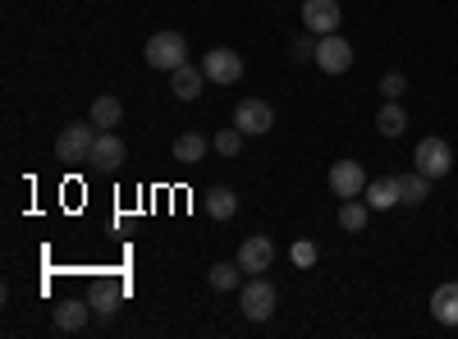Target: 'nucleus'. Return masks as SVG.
Wrapping results in <instances>:
<instances>
[{"label": "nucleus", "mask_w": 458, "mask_h": 339, "mask_svg": "<svg viewBox=\"0 0 458 339\" xmlns=\"http://www.w3.org/2000/svg\"><path fill=\"white\" fill-rule=\"evenodd\" d=\"M431 317L440 326H458V280H449L431 293Z\"/></svg>", "instance_id": "4468645a"}, {"label": "nucleus", "mask_w": 458, "mask_h": 339, "mask_svg": "<svg viewBox=\"0 0 458 339\" xmlns=\"http://www.w3.org/2000/svg\"><path fill=\"white\" fill-rule=\"evenodd\" d=\"M376 88H380V97H386V101H399V97L408 92V79H403V73L394 69V73H386V79H380Z\"/></svg>", "instance_id": "a878e982"}, {"label": "nucleus", "mask_w": 458, "mask_h": 339, "mask_svg": "<svg viewBox=\"0 0 458 339\" xmlns=\"http://www.w3.org/2000/svg\"><path fill=\"white\" fill-rule=\"evenodd\" d=\"M276 303H280V293L271 280H261V275H248L243 293H239V312L248 321H271L276 317Z\"/></svg>", "instance_id": "f257e3e1"}, {"label": "nucleus", "mask_w": 458, "mask_h": 339, "mask_svg": "<svg viewBox=\"0 0 458 339\" xmlns=\"http://www.w3.org/2000/svg\"><path fill=\"white\" fill-rule=\"evenodd\" d=\"M202 73H207L211 83L229 88V83H239V79H243V55H239V51H229V47H216V51L202 55Z\"/></svg>", "instance_id": "423d86ee"}, {"label": "nucleus", "mask_w": 458, "mask_h": 339, "mask_svg": "<svg viewBox=\"0 0 458 339\" xmlns=\"http://www.w3.org/2000/svg\"><path fill=\"white\" fill-rule=\"evenodd\" d=\"M399 183H403V207H422L427 198H431V179L427 174H399Z\"/></svg>", "instance_id": "aec40b11"}, {"label": "nucleus", "mask_w": 458, "mask_h": 339, "mask_svg": "<svg viewBox=\"0 0 458 339\" xmlns=\"http://www.w3.org/2000/svg\"><path fill=\"white\" fill-rule=\"evenodd\" d=\"M344 14H339V0H302V28L312 37H326V32H339Z\"/></svg>", "instance_id": "6e6552de"}, {"label": "nucleus", "mask_w": 458, "mask_h": 339, "mask_svg": "<svg viewBox=\"0 0 458 339\" xmlns=\"http://www.w3.org/2000/svg\"><path fill=\"white\" fill-rule=\"evenodd\" d=\"M367 170H362V161H335L330 165V193L335 198H344V202H349V198H358V193H367Z\"/></svg>", "instance_id": "0eeeda50"}, {"label": "nucleus", "mask_w": 458, "mask_h": 339, "mask_svg": "<svg viewBox=\"0 0 458 339\" xmlns=\"http://www.w3.org/2000/svg\"><path fill=\"white\" fill-rule=\"evenodd\" d=\"M124 157H129L124 138H114L110 129H101V133H97V147H92V157H88V165H92V170H106V174H114V170L124 165Z\"/></svg>", "instance_id": "9d476101"}, {"label": "nucleus", "mask_w": 458, "mask_h": 339, "mask_svg": "<svg viewBox=\"0 0 458 339\" xmlns=\"http://www.w3.org/2000/svg\"><path fill=\"white\" fill-rule=\"evenodd\" d=\"M97 124L92 120H83V124H69L60 138H55V157L60 161H69V165H88V157H92V147H97Z\"/></svg>", "instance_id": "f03ea898"}, {"label": "nucleus", "mask_w": 458, "mask_h": 339, "mask_svg": "<svg viewBox=\"0 0 458 339\" xmlns=\"http://www.w3.org/2000/svg\"><path fill=\"white\" fill-rule=\"evenodd\" d=\"M207 211H211V220H234V211H239V198H234V188H211L207 193Z\"/></svg>", "instance_id": "a211bd4d"}, {"label": "nucleus", "mask_w": 458, "mask_h": 339, "mask_svg": "<svg viewBox=\"0 0 458 339\" xmlns=\"http://www.w3.org/2000/svg\"><path fill=\"white\" fill-rule=\"evenodd\" d=\"M147 64L151 69H161V73H174L179 64H188V42H183V32H157L147 42Z\"/></svg>", "instance_id": "7ed1b4c3"}, {"label": "nucleus", "mask_w": 458, "mask_h": 339, "mask_svg": "<svg viewBox=\"0 0 458 339\" xmlns=\"http://www.w3.org/2000/svg\"><path fill=\"white\" fill-rule=\"evenodd\" d=\"M239 280H243V267H239V261H234V267H229V261H216V267H211V289H216V293L239 289Z\"/></svg>", "instance_id": "4be33fe9"}, {"label": "nucleus", "mask_w": 458, "mask_h": 339, "mask_svg": "<svg viewBox=\"0 0 458 339\" xmlns=\"http://www.w3.org/2000/svg\"><path fill=\"white\" fill-rule=\"evenodd\" d=\"M88 303H92V312H97V317H110L114 308H120V289H114V284H97Z\"/></svg>", "instance_id": "b1692460"}, {"label": "nucleus", "mask_w": 458, "mask_h": 339, "mask_svg": "<svg viewBox=\"0 0 458 339\" xmlns=\"http://www.w3.org/2000/svg\"><path fill=\"white\" fill-rule=\"evenodd\" d=\"M88 317H92V303H79V298H69V303L55 308V330L73 335V330H83V326H88Z\"/></svg>", "instance_id": "2eb2a0df"}, {"label": "nucleus", "mask_w": 458, "mask_h": 339, "mask_svg": "<svg viewBox=\"0 0 458 339\" xmlns=\"http://www.w3.org/2000/svg\"><path fill=\"white\" fill-rule=\"evenodd\" d=\"M207 147H211V142H207L202 133H179V138H174V161H179V165H198V161H207Z\"/></svg>", "instance_id": "dca6fc26"}, {"label": "nucleus", "mask_w": 458, "mask_h": 339, "mask_svg": "<svg viewBox=\"0 0 458 339\" xmlns=\"http://www.w3.org/2000/svg\"><path fill=\"white\" fill-rule=\"evenodd\" d=\"M207 83H211V79L202 73V64H198V69H193V64H179V69L170 73V92H174L179 101H198Z\"/></svg>", "instance_id": "ddd939ff"}, {"label": "nucleus", "mask_w": 458, "mask_h": 339, "mask_svg": "<svg viewBox=\"0 0 458 339\" xmlns=\"http://www.w3.org/2000/svg\"><path fill=\"white\" fill-rule=\"evenodd\" d=\"M271 261H276V243L266 239V234L243 239V248H239V267H243V275H261V271H271Z\"/></svg>", "instance_id": "9b49d317"}, {"label": "nucleus", "mask_w": 458, "mask_h": 339, "mask_svg": "<svg viewBox=\"0 0 458 339\" xmlns=\"http://www.w3.org/2000/svg\"><path fill=\"white\" fill-rule=\"evenodd\" d=\"M234 124H239L248 138H261V133H271L276 110L266 106V101H257V97H248V101H239V106H234Z\"/></svg>", "instance_id": "1a4fd4ad"}, {"label": "nucleus", "mask_w": 458, "mask_h": 339, "mask_svg": "<svg viewBox=\"0 0 458 339\" xmlns=\"http://www.w3.org/2000/svg\"><path fill=\"white\" fill-rule=\"evenodd\" d=\"M367 207L371 211H390L394 202H403V183H399V174H380V179H371L367 183Z\"/></svg>", "instance_id": "f8f14e48"}, {"label": "nucleus", "mask_w": 458, "mask_h": 339, "mask_svg": "<svg viewBox=\"0 0 458 339\" xmlns=\"http://www.w3.org/2000/svg\"><path fill=\"white\" fill-rule=\"evenodd\" d=\"M376 129L386 133V138H399V133L408 129V115H403V106H399V101H386V106H380V110H376Z\"/></svg>", "instance_id": "f3484780"}, {"label": "nucleus", "mask_w": 458, "mask_h": 339, "mask_svg": "<svg viewBox=\"0 0 458 339\" xmlns=\"http://www.w3.org/2000/svg\"><path fill=\"white\" fill-rule=\"evenodd\" d=\"M317 64H321V73H349V69H353L349 37H339V32L317 37Z\"/></svg>", "instance_id": "39448f33"}, {"label": "nucleus", "mask_w": 458, "mask_h": 339, "mask_svg": "<svg viewBox=\"0 0 458 339\" xmlns=\"http://www.w3.org/2000/svg\"><path fill=\"white\" fill-rule=\"evenodd\" d=\"M293 60H317V37H312V32L293 42Z\"/></svg>", "instance_id": "bb28decb"}, {"label": "nucleus", "mask_w": 458, "mask_h": 339, "mask_svg": "<svg viewBox=\"0 0 458 339\" xmlns=\"http://www.w3.org/2000/svg\"><path fill=\"white\" fill-rule=\"evenodd\" d=\"M120 120H124L120 97H97V101H92V124H97V129H114Z\"/></svg>", "instance_id": "6ab92c4d"}, {"label": "nucleus", "mask_w": 458, "mask_h": 339, "mask_svg": "<svg viewBox=\"0 0 458 339\" xmlns=\"http://www.w3.org/2000/svg\"><path fill=\"white\" fill-rule=\"evenodd\" d=\"M243 138H248V133H243L239 124H229V129H220V133L211 138V147H216L220 157H239V152H243Z\"/></svg>", "instance_id": "5701e85b"}, {"label": "nucleus", "mask_w": 458, "mask_h": 339, "mask_svg": "<svg viewBox=\"0 0 458 339\" xmlns=\"http://www.w3.org/2000/svg\"><path fill=\"white\" fill-rule=\"evenodd\" d=\"M412 170L427 174V179H445V174L454 170L449 142H445V138H422V142H417V152H412Z\"/></svg>", "instance_id": "20e7f679"}, {"label": "nucleus", "mask_w": 458, "mask_h": 339, "mask_svg": "<svg viewBox=\"0 0 458 339\" xmlns=\"http://www.w3.org/2000/svg\"><path fill=\"white\" fill-rule=\"evenodd\" d=\"M339 230L362 234V230H367V202H358V198L344 202V207H339Z\"/></svg>", "instance_id": "412c9836"}, {"label": "nucleus", "mask_w": 458, "mask_h": 339, "mask_svg": "<svg viewBox=\"0 0 458 339\" xmlns=\"http://www.w3.org/2000/svg\"><path fill=\"white\" fill-rule=\"evenodd\" d=\"M289 261H293L298 271H308V267H317V243H312V239H298V243L289 248Z\"/></svg>", "instance_id": "393cba45"}]
</instances>
